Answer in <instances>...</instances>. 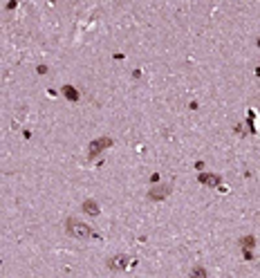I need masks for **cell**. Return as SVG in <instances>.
<instances>
[{
  "label": "cell",
  "instance_id": "7a4b0ae2",
  "mask_svg": "<svg viewBox=\"0 0 260 278\" xmlns=\"http://www.w3.org/2000/svg\"><path fill=\"white\" fill-rule=\"evenodd\" d=\"M86 211H88V213H97V211H99V209H97V204L88 202V204H86Z\"/></svg>",
  "mask_w": 260,
  "mask_h": 278
},
{
  "label": "cell",
  "instance_id": "6da1fadb",
  "mask_svg": "<svg viewBox=\"0 0 260 278\" xmlns=\"http://www.w3.org/2000/svg\"><path fill=\"white\" fill-rule=\"evenodd\" d=\"M67 231H70L74 238H81V240H88V238H92V231H90L88 224L83 222H74V220H70L67 222Z\"/></svg>",
  "mask_w": 260,
  "mask_h": 278
}]
</instances>
